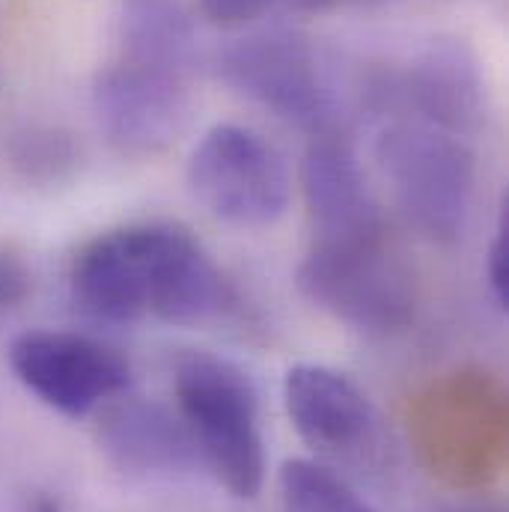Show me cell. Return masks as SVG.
Segmentation results:
<instances>
[{
	"label": "cell",
	"instance_id": "obj_12",
	"mask_svg": "<svg viewBox=\"0 0 509 512\" xmlns=\"http://www.w3.org/2000/svg\"><path fill=\"white\" fill-rule=\"evenodd\" d=\"M283 399L295 432L319 453L358 450L376 423L367 393L331 367H292L283 382Z\"/></svg>",
	"mask_w": 509,
	"mask_h": 512
},
{
	"label": "cell",
	"instance_id": "obj_4",
	"mask_svg": "<svg viewBox=\"0 0 509 512\" xmlns=\"http://www.w3.org/2000/svg\"><path fill=\"white\" fill-rule=\"evenodd\" d=\"M376 155L405 218L432 242H456L477 182L474 152L462 134L399 117L379 134Z\"/></svg>",
	"mask_w": 509,
	"mask_h": 512
},
{
	"label": "cell",
	"instance_id": "obj_1",
	"mask_svg": "<svg viewBox=\"0 0 509 512\" xmlns=\"http://www.w3.org/2000/svg\"><path fill=\"white\" fill-rule=\"evenodd\" d=\"M69 292L84 316L108 325H197L227 301L215 262L170 224H128L90 239L72 262Z\"/></svg>",
	"mask_w": 509,
	"mask_h": 512
},
{
	"label": "cell",
	"instance_id": "obj_8",
	"mask_svg": "<svg viewBox=\"0 0 509 512\" xmlns=\"http://www.w3.org/2000/svg\"><path fill=\"white\" fill-rule=\"evenodd\" d=\"M9 370L33 396L66 417H84L131 382L126 355L75 331H24L6 349Z\"/></svg>",
	"mask_w": 509,
	"mask_h": 512
},
{
	"label": "cell",
	"instance_id": "obj_15",
	"mask_svg": "<svg viewBox=\"0 0 509 512\" xmlns=\"http://www.w3.org/2000/svg\"><path fill=\"white\" fill-rule=\"evenodd\" d=\"M486 274H489V289L495 295V301L501 307L509 304V227H507V206L501 212L495 239L489 245V262H486Z\"/></svg>",
	"mask_w": 509,
	"mask_h": 512
},
{
	"label": "cell",
	"instance_id": "obj_5",
	"mask_svg": "<svg viewBox=\"0 0 509 512\" xmlns=\"http://www.w3.org/2000/svg\"><path fill=\"white\" fill-rule=\"evenodd\" d=\"M221 78L254 105L316 134L340 126V90L316 45L295 30L251 33L221 54Z\"/></svg>",
	"mask_w": 509,
	"mask_h": 512
},
{
	"label": "cell",
	"instance_id": "obj_10",
	"mask_svg": "<svg viewBox=\"0 0 509 512\" xmlns=\"http://www.w3.org/2000/svg\"><path fill=\"white\" fill-rule=\"evenodd\" d=\"M301 188L316 242L379 236V212L352 146L334 134H316L301 161Z\"/></svg>",
	"mask_w": 509,
	"mask_h": 512
},
{
	"label": "cell",
	"instance_id": "obj_14",
	"mask_svg": "<svg viewBox=\"0 0 509 512\" xmlns=\"http://www.w3.org/2000/svg\"><path fill=\"white\" fill-rule=\"evenodd\" d=\"M331 0H200L203 15L221 27H245L283 9H322Z\"/></svg>",
	"mask_w": 509,
	"mask_h": 512
},
{
	"label": "cell",
	"instance_id": "obj_7",
	"mask_svg": "<svg viewBox=\"0 0 509 512\" xmlns=\"http://www.w3.org/2000/svg\"><path fill=\"white\" fill-rule=\"evenodd\" d=\"M191 197L218 221L242 230L271 227L289 209L283 155L254 128L212 126L188 158Z\"/></svg>",
	"mask_w": 509,
	"mask_h": 512
},
{
	"label": "cell",
	"instance_id": "obj_2",
	"mask_svg": "<svg viewBox=\"0 0 509 512\" xmlns=\"http://www.w3.org/2000/svg\"><path fill=\"white\" fill-rule=\"evenodd\" d=\"M194 33L176 0H131L114 57L93 81L108 143L131 158L164 152L188 123Z\"/></svg>",
	"mask_w": 509,
	"mask_h": 512
},
{
	"label": "cell",
	"instance_id": "obj_13",
	"mask_svg": "<svg viewBox=\"0 0 509 512\" xmlns=\"http://www.w3.org/2000/svg\"><path fill=\"white\" fill-rule=\"evenodd\" d=\"M277 486L286 512H376L343 477L310 459H289Z\"/></svg>",
	"mask_w": 509,
	"mask_h": 512
},
{
	"label": "cell",
	"instance_id": "obj_6",
	"mask_svg": "<svg viewBox=\"0 0 509 512\" xmlns=\"http://www.w3.org/2000/svg\"><path fill=\"white\" fill-rule=\"evenodd\" d=\"M310 304L361 331H399L414 316V277L382 233L349 242H316L298 265Z\"/></svg>",
	"mask_w": 509,
	"mask_h": 512
},
{
	"label": "cell",
	"instance_id": "obj_3",
	"mask_svg": "<svg viewBox=\"0 0 509 512\" xmlns=\"http://www.w3.org/2000/svg\"><path fill=\"white\" fill-rule=\"evenodd\" d=\"M173 393L200 462L230 495L254 501L265 480V453L251 376L215 352L185 349L173 361Z\"/></svg>",
	"mask_w": 509,
	"mask_h": 512
},
{
	"label": "cell",
	"instance_id": "obj_9",
	"mask_svg": "<svg viewBox=\"0 0 509 512\" xmlns=\"http://www.w3.org/2000/svg\"><path fill=\"white\" fill-rule=\"evenodd\" d=\"M376 102L402 108L405 117L465 134L483 120V78L468 48L429 45L402 72L376 81Z\"/></svg>",
	"mask_w": 509,
	"mask_h": 512
},
{
	"label": "cell",
	"instance_id": "obj_11",
	"mask_svg": "<svg viewBox=\"0 0 509 512\" xmlns=\"http://www.w3.org/2000/svg\"><path fill=\"white\" fill-rule=\"evenodd\" d=\"M99 447L114 468L137 480H176L203 465L185 420L149 399H123L108 408Z\"/></svg>",
	"mask_w": 509,
	"mask_h": 512
}]
</instances>
